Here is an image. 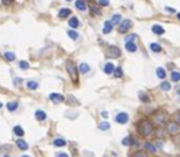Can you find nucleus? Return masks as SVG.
Segmentation results:
<instances>
[{"label": "nucleus", "instance_id": "obj_49", "mask_svg": "<svg viewBox=\"0 0 180 157\" xmlns=\"http://www.w3.org/2000/svg\"><path fill=\"white\" fill-rule=\"evenodd\" d=\"M66 1H71V0H66Z\"/></svg>", "mask_w": 180, "mask_h": 157}, {"label": "nucleus", "instance_id": "obj_24", "mask_svg": "<svg viewBox=\"0 0 180 157\" xmlns=\"http://www.w3.org/2000/svg\"><path fill=\"white\" fill-rule=\"evenodd\" d=\"M120 20H121V16H120L119 14H117V15H114L113 17H112L110 23H112V25H117V23H119V22H120Z\"/></svg>", "mask_w": 180, "mask_h": 157}, {"label": "nucleus", "instance_id": "obj_13", "mask_svg": "<svg viewBox=\"0 0 180 157\" xmlns=\"http://www.w3.org/2000/svg\"><path fill=\"white\" fill-rule=\"evenodd\" d=\"M152 32L156 35H163L164 33V30H163L162 26H159V25H153L152 26Z\"/></svg>", "mask_w": 180, "mask_h": 157}, {"label": "nucleus", "instance_id": "obj_3", "mask_svg": "<svg viewBox=\"0 0 180 157\" xmlns=\"http://www.w3.org/2000/svg\"><path fill=\"white\" fill-rule=\"evenodd\" d=\"M166 129L168 131V134H170V135H176V134L180 133V125L176 124V123H174V122H169L167 124Z\"/></svg>", "mask_w": 180, "mask_h": 157}, {"label": "nucleus", "instance_id": "obj_16", "mask_svg": "<svg viewBox=\"0 0 180 157\" xmlns=\"http://www.w3.org/2000/svg\"><path fill=\"white\" fill-rule=\"evenodd\" d=\"M14 133H15L16 136H19V137H22V136L24 135V131H23L22 127H20V125H16V127L14 128Z\"/></svg>", "mask_w": 180, "mask_h": 157}, {"label": "nucleus", "instance_id": "obj_33", "mask_svg": "<svg viewBox=\"0 0 180 157\" xmlns=\"http://www.w3.org/2000/svg\"><path fill=\"white\" fill-rule=\"evenodd\" d=\"M121 144L125 145V146H129L130 144H131V137H130V136L124 137V139H122V141H121Z\"/></svg>", "mask_w": 180, "mask_h": 157}, {"label": "nucleus", "instance_id": "obj_30", "mask_svg": "<svg viewBox=\"0 0 180 157\" xmlns=\"http://www.w3.org/2000/svg\"><path fill=\"white\" fill-rule=\"evenodd\" d=\"M171 79H173V81H179L180 80V72H178V71H173L171 72Z\"/></svg>", "mask_w": 180, "mask_h": 157}, {"label": "nucleus", "instance_id": "obj_4", "mask_svg": "<svg viewBox=\"0 0 180 157\" xmlns=\"http://www.w3.org/2000/svg\"><path fill=\"white\" fill-rule=\"evenodd\" d=\"M164 122H166V114L164 113L158 112V113L154 114V117H153V123L154 124H157V125H162Z\"/></svg>", "mask_w": 180, "mask_h": 157}, {"label": "nucleus", "instance_id": "obj_44", "mask_svg": "<svg viewBox=\"0 0 180 157\" xmlns=\"http://www.w3.org/2000/svg\"><path fill=\"white\" fill-rule=\"evenodd\" d=\"M102 115H103V117H107L108 114H107V112H103V113H102Z\"/></svg>", "mask_w": 180, "mask_h": 157}, {"label": "nucleus", "instance_id": "obj_42", "mask_svg": "<svg viewBox=\"0 0 180 157\" xmlns=\"http://www.w3.org/2000/svg\"><path fill=\"white\" fill-rule=\"evenodd\" d=\"M1 1H3L5 5H9V4L11 3V0H1Z\"/></svg>", "mask_w": 180, "mask_h": 157}, {"label": "nucleus", "instance_id": "obj_48", "mask_svg": "<svg viewBox=\"0 0 180 157\" xmlns=\"http://www.w3.org/2000/svg\"><path fill=\"white\" fill-rule=\"evenodd\" d=\"M4 157H10V156H7V155H5V156H4Z\"/></svg>", "mask_w": 180, "mask_h": 157}, {"label": "nucleus", "instance_id": "obj_40", "mask_svg": "<svg viewBox=\"0 0 180 157\" xmlns=\"http://www.w3.org/2000/svg\"><path fill=\"white\" fill-rule=\"evenodd\" d=\"M58 157H69V156H68V153H65V152H60V153H58Z\"/></svg>", "mask_w": 180, "mask_h": 157}, {"label": "nucleus", "instance_id": "obj_39", "mask_svg": "<svg viewBox=\"0 0 180 157\" xmlns=\"http://www.w3.org/2000/svg\"><path fill=\"white\" fill-rule=\"evenodd\" d=\"M99 4L103 5V6H108L109 5V1H108V0H99Z\"/></svg>", "mask_w": 180, "mask_h": 157}, {"label": "nucleus", "instance_id": "obj_10", "mask_svg": "<svg viewBox=\"0 0 180 157\" xmlns=\"http://www.w3.org/2000/svg\"><path fill=\"white\" fill-rule=\"evenodd\" d=\"M69 15H70V9H68V7H63V9H60L59 12H58V16L61 17V19L68 17Z\"/></svg>", "mask_w": 180, "mask_h": 157}, {"label": "nucleus", "instance_id": "obj_19", "mask_svg": "<svg viewBox=\"0 0 180 157\" xmlns=\"http://www.w3.org/2000/svg\"><path fill=\"white\" fill-rule=\"evenodd\" d=\"M69 26L70 27H72V28H77L78 27V20H77V17H71L70 20H69Z\"/></svg>", "mask_w": 180, "mask_h": 157}, {"label": "nucleus", "instance_id": "obj_31", "mask_svg": "<svg viewBox=\"0 0 180 157\" xmlns=\"http://www.w3.org/2000/svg\"><path fill=\"white\" fill-rule=\"evenodd\" d=\"M109 128H110V125H109V123H107V122H103V123L99 124V129L101 130H108Z\"/></svg>", "mask_w": 180, "mask_h": 157}, {"label": "nucleus", "instance_id": "obj_37", "mask_svg": "<svg viewBox=\"0 0 180 157\" xmlns=\"http://www.w3.org/2000/svg\"><path fill=\"white\" fill-rule=\"evenodd\" d=\"M174 118H175V120H176V124H179V125H180V111H178V112L175 113Z\"/></svg>", "mask_w": 180, "mask_h": 157}, {"label": "nucleus", "instance_id": "obj_9", "mask_svg": "<svg viewBox=\"0 0 180 157\" xmlns=\"http://www.w3.org/2000/svg\"><path fill=\"white\" fill-rule=\"evenodd\" d=\"M16 145H17V147L20 148V150H27V148H28V144L24 141V140H22V139H17V140H16Z\"/></svg>", "mask_w": 180, "mask_h": 157}, {"label": "nucleus", "instance_id": "obj_41", "mask_svg": "<svg viewBox=\"0 0 180 157\" xmlns=\"http://www.w3.org/2000/svg\"><path fill=\"white\" fill-rule=\"evenodd\" d=\"M91 9H92V10H93V12H96V14H101V11H98V9H97V7H94V6H92Z\"/></svg>", "mask_w": 180, "mask_h": 157}, {"label": "nucleus", "instance_id": "obj_1", "mask_svg": "<svg viewBox=\"0 0 180 157\" xmlns=\"http://www.w3.org/2000/svg\"><path fill=\"white\" fill-rule=\"evenodd\" d=\"M138 131H140V134L145 137L150 136L153 131V124L148 119H143L140 122V124H138Z\"/></svg>", "mask_w": 180, "mask_h": 157}, {"label": "nucleus", "instance_id": "obj_36", "mask_svg": "<svg viewBox=\"0 0 180 157\" xmlns=\"http://www.w3.org/2000/svg\"><path fill=\"white\" fill-rule=\"evenodd\" d=\"M132 157H147V155H146L143 151H136V152L132 155Z\"/></svg>", "mask_w": 180, "mask_h": 157}, {"label": "nucleus", "instance_id": "obj_45", "mask_svg": "<svg viewBox=\"0 0 180 157\" xmlns=\"http://www.w3.org/2000/svg\"><path fill=\"white\" fill-rule=\"evenodd\" d=\"M178 19H179V20H180V12H179V14H178Z\"/></svg>", "mask_w": 180, "mask_h": 157}, {"label": "nucleus", "instance_id": "obj_18", "mask_svg": "<svg viewBox=\"0 0 180 157\" xmlns=\"http://www.w3.org/2000/svg\"><path fill=\"white\" fill-rule=\"evenodd\" d=\"M75 6L77 7L78 10H81V11H85L86 10V4H85L84 0H76Z\"/></svg>", "mask_w": 180, "mask_h": 157}, {"label": "nucleus", "instance_id": "obj_32", "mask_svg": "<svg viewBox=\"0 0 180 157\" xmlns=\"http://www.w3.org/2000/svg\"><path fill=\"white\" fill-rule=\"evenodd\" d=\"M145 146H146L147 148H148V150H150L151 152H156V146H154L153 144H151V143H146Z\"/></svg>", "mask_w": 180, "mask_h": 157}, {"label": "nucleus", "instance_id": "obj_23", "mask_svg": "<svg viewBox=\"0 0 180 157\" xmlns=\"http://www.w3.org/2000/svg\"><path fill=\"white\" fill-rule=\"evenodd\" d=\"M27 88H30V90H36V88H38V82L37 81H28L27 82Z\"/></svg>", "mask_w": 180, "mask_h": 157}, {"label": "nucleus", "instance_id": "obj_28", "mask_svg": "<svg viewBox=\"0 0 180 157\" xmlns=\"http://www.w3.org/2000/svg\"><path fill=\"white\" fill-rule=\"evenodd\" d=\"M113 72H114V76L118 77V79L122 76V69H121V68H115Z\"/></svg>", "mask_w": 180, "mask_h": 157}, {"label": "nucleus", "instance_id": "obj_22", "mask_svg": "<svg viewBox=\"0 0 180 157\" xmlns=\"http://www.w3.org/2000/svg\"><path fill=\"white\" fill-rule=\"evenodd\" d=\"M4 55H5V58H6V60H9V61H14V60L16 59V55H15V53H12V52H6Z\"/></svg>", "mask_w": 180, "mask_h": 157}, {"label": "nucleus", "instance_id": "obj_27", "mask_svg": "<svg viewBox=\"0 0 180 157\" xmlns=\"http://www.w3.org/2000/svg\"><path fill=\"white\" fill-rule=\"evenodd\" d=\"M157 76H158L159 79H162V80L166 79V71L163 70L162 68H158V69H157Z\"/></svg>", "mask_w": 180, "mask_h": 157}, {"label": "nucleus", "instance_id": "obj_6", "mask_svg": "<svg viewBox=\"0 0 180 157\" xmlns=\"http://www.w3.org/2000/svg\"><path fill=\"white\" fill-rule=\"evenodd\" d=\"M49 100H50L52 102H54V103H61V102H64L65 97L63 95H60V93H50L49 95Z\"/></svg>", "mask_w": 180, "mask_h": 157}, {"label": "nucleus", "instance_id": "obj_20", "mask_svg": "<svg viewBox=\"0 0 180 157\" xmlns=\"http://www.w3.org/2000/svg\"><path fill=\"white\" fill-rule=\"evenodd\" d=\"M54 145H55L56 147H63V146L66 145V141H65L64 139H61V137H58V139L54 140Z\"/></svg>", "mask_w": 180, "mask_h": 157}, {"label": "nucleus", "instance_id": "obj_15", "mask_svg": "<svg viewBox=\"0 0 180 157\" xmlns=\"http://www.w3.org/2000/svg\"><path fill=\"white\" fill-rule=\"evenodd\" d=\"M6 107H7V109H9L10 112H15L16 111V108L19 107V102L17 101H12V102H9L6 104Z\"/></svg>", "mask_w": 180, "mask_h": 157}, {"label": "nucleus", "instance_id": "obj_17", "mask_svg": "<svg viewBox=\"0 0 180 157\" xmlns=\"http://www.w3.org/2000/svg\"><path fill=\"white\" fill-rule=\"evenodd\" d=\"M113 30V25L110 23V21H105L104 22V27H103V33H109V32Z\"/></svg>", "mask_w": 180, "mask_h": 157}, {"label": "nucleus", "instance_id": "obj_38", "mask_svg": "<svg viewBox=\"0 0 180 157\" xmlns=\"http://www.w3.org/2000/svg\"><path fill=\"white\" fill-rule=\"evenodd\" d=\"M125 39H126V42H134V39H136V36L130 35V36H127Z\"/></svg>", "mask_w": 180, "mask_h": 157}, {"label": "nucleus", "instance_id": "obj_5", "mask_svg": "<svg viewBox=\"0 0 180 157\" xmlns=\"http://www.w3.org/2000/svg\"><path fill=\"white\" fill-rule=\"evenodd\" d=\"M132 23L130 20H124L121 23H120V27H119V31L121 32V33H125V32H127L130 28H131Z\"/></svg>", "mask_w": 180, "mask_h": 157}, {"label": "nucleus", "instance_id": "obj_35", "mask_svg": "<svg viewBox=\"0 0 180 157\" xmlns=\"http://www.w3.org/2000/svg\"><path fill=\"white\" fill-rule=\"evenodd\" d=\"M140 100L142 101V102H150V98H148V96L147 95H145V93H140Z\"/></svg>", "mask_w": 180, "mask_h": 157}, {"label": "nucleus", "instance_id": "obj_26", "mask_svg": "<svg viewBox=\"0 0 180 157\" xmlns=\"http://www.w3.org/2000/svg\"><path fill=\"white\" fill-rule=\"evenodd\" d=\"M151 49H152V52H156V53H159L162 51V47L157 43H152L151 44Z\"/></svg>", "mask_w": 180, "mask_h": 157}, {"label": "nucleus", "instance_id": "obj_11", "mask_svg": "<svg viewBox=\"0 0 180 157\" xmlns=\"http://www.w3.org/2000/svg\"><path fill=\"white\" fill-rule=\"evenodd\" d=\"M77 70H78L81 74H87V72L89 71V65H88V64H86V63H81Z\"/></svg>", "mask_w": 180, "mask_h": 157}, {"label": "nucleus", "instance_id": "obj_46", "mask_svg": "<svg viewBox=\"0 0 180 157\" xmlns=\"http://www.w3.org/2000/svg\"><path fill=\"white\" fill-rule=\"evenodd\" d=\"M1 107H3V103H1V102H0V108H1Z\"/></svg>", "mask_w": 180, "mask_h": 157}, {"label": "nucleus", "instance_id": "obj_7", "mask_svg": "<svg viewBox=\"0 0 180 157\" xmlns=\"http://www.w3.org/2000/svg\"><path fill=\"white\" fill-rule=\"evenodd\" d=\"M115 120H117L119 124H125V123H127V120H129V115H127L126 113H119V114L117 115Z\"/></svg>", "mask_w": 180, "mask_h": 157}, {"label": "nucleus", "instance_id": "obj_14", "mask_svg": "<svg viewBox=\"0 0 180 157\" xmlns=\"http://www.w3.org/2000/svg\"><path fill=\"white\" fill-rule=\"evenodd\" d=\"M125 49L127 52H136L137 51V47H136V44L134 43V42H126V46H125Z\"/></svg>", "mask_w": 180, "mask_h": 157}, {"label": "nucleus", "instance_id": "obj_21", "mask_svg": "<svg viewBox=\"0 0 180 157\" xmlns=\"http://www.w3.org/2000/svg\"><path fill=\"white\" fill-rule=\"evenodd\" d=\"M114 71V65L112 63H107L104 65V72L105 74H112Z\"/></svg>", "mask_w": 180, "mask_h": 157}, {"label": "nucleus", "instance_id": "obj_25", "mask_svg": "<svg viewBox=\"0 0 180 157\" xmlns=\"http://www.w3.org/2000/svg\"><path fill=\"white\" fill-rule=\"evenodd\" d=\"M68 36H69L71 39H77V38H78V33H77L76 31H72V30L68 31Z\"/></svg>", "mask_w": 180, "mask_h": 157}, {"label": "nucleus", "instance_id": "obj_8", "mask_svg": "<svg viewBox=\"0 0 180 157\" xmlns=\"http://www.w3.org/2000/svg\"><path fill=\"white\" fill-rule=\"evenodd\" d=\"M120 54H121V52L118 47H110L109 48V56L118 58V56H120Z\"/></svg>", "mask_w": 180, "mask_h": 157}, {"label": "nucleus", "instance_id": "obj_12", "mask_svg": "<svg viewBox=\"0 0 180 157\" xmlns=\"http://www.w3.org/2000/svg\"><path fill=\"white\" fill-rule=\"evenodd\" d=\"M35 115H36L37 120H45V118H47V114H45V112H44V111H40V109L36 111Z\"/></svg>", "mask_w": 180, "mask_h": 157}, {"label": "nucleus", "instance_id": "obj_2", "mask_svg": "<svg viewBox=\"0 0 180 157\" xmlns=\"http://www.w3.org/2000/svg\"><path fill=\"white\" fill-rule=\"evenodd\" d=\"M66 69H68V72H69V75L70 77L72 79L73 82H77V68H76V65L73 61H68L66 63Z\"/></svg>", "mask_w": 180, "mask_h": 157}, {"label": "nucleus", "instance_id": "obj_34", "mask_svg": "<svg viewBox=\"0 0 180 157\" xmlns=\"http://www.w3.org/2000/svg\"><path fill=\"white\" fill-rule=\"evenodd\" d=\"M161 87H162V90H164V91H169L170 90V84H169V82L163 81L162 85H161Z\"/></svg>", "mask_w": 180, "mask_h": 157}, {"label": "nucleus", "instance_id": "obj_43", "mask_svg": "<svg viewBox=\"0 0 180 157\" xmlns=\"http://www.w3.org/2000/svg\"><path fill=\"white\" fill-rule=\"evenodd\" d=\"M168 10V12H175V9H171V7H166Z\"/></svg>", "mask_w": 180, "mask_h": 157}, {"label": "nucleus", "instance_id": "obj_47", "mask_svg": "<svg viewBox=\"0 0 180 157\" xmlns=\"http://www.w3.org/2000/svg\"><path fill=\"white\" fill-rule=\"evenodd\" d=\"M21 157H30V156H27V155H24V156H21Z\"/></svg>", "mask_w": 180, "mask_h": 157}, {"label": "nucleus", "instance_id": "obj_29", "mask_svg": "<svg viewBox=\"0 0 180 157\" xmlns=\"http://www.w3.org/2000/svg\"><path fill=\"white\" fill-rule=\"evenodd\" d=\"M19 65H20V68H21V69H23V70H27V69H30V64H28L27 61H24V60H21V61L19 63Z\"/></svg>", "mask_w": 180, "mask_h": 157}]
</instances>
